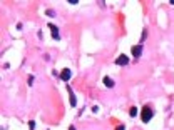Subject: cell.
I'll use <instances>...</instances> for the list:
<instances>
[{
	"instance_id": "1",
	"label": "cell",
	"mask_w": 174,
	"mask_h": 130,
	"mask_svg": "<svg viewBox=\"0 0 174 130\" xmlns=\"http://www.w3.org/2000/svg\"><path fill=\"white\" fill-rule=\"evenodd\" d=\"M141 118H142V122H149L151 118H152V110H151L149 107H144L142 108V112H141Z\"/></svg>"
},
{
	"instance_id": "4",
	"label": "cell",
	"mask_w": 174,
	"mask_h": 130,
	"mask_svg": "<svg viewBox=\"0 0 174 130\" xmlns=\"http://www.w3.org/2000/svg\"><path fill=\"white\" fill-rule=\"evenodd\" d=\"M70 70L69 68H64V70H62V73H60V79L64 80V82H67V80H70Z\"/></svg>"
},
{
	"instance_id": "5",
	"label": "cell",
	"mask_w": 174,
	"mask_h": 130,
	"mask_svg": "<svg viewBox=\"0 0 174 130\" xmlns=\"http://www.w3.org/2000/svg\"><path fill=\"white\" fill-rule=\"evenodd\" d=\"M141 53H142V45H134V47H132V55L137 59Z\"/></svg>"
},
{
	"instance_id": "8",
	"label": "cell",
	"mask_w": 174,
	"mask_h": 130,
	"mask_svg": "<svg viewBox=\"0 0 174 130\" xmlns=\"http://www.w3.org/2000/svg\"><path fill=\"white\" fill-rule=\"evenodd\" d=\"M129 114H131V117H136V115H137V108H136V107H131Z\"/></svg>"
},
{
	"instance_id": "7",
	"label": "cell",
	"mask_w": 174,
	"mask_h": 130,
	"mask_svg": "<svg viewBox=\"0 0 174 130\" xmlns=\"http://www.w3.org/2000/svg\"><path fill=\"white\" fill-rule=\"evenodd\" d=\"M102 82H104L105 87H114V80L110 79V77H104V80H102Z\"/></svg>"
},
{
	"instance_id": "6",
	"label": "cell",
	"mask_w": 174,
	"mask_h": 130,
	"mask_svg": "<svg viewBox=\"0 0 174 130\" xmlns=\"http://www.w3.org/2000/svg\"><path fill=\"white\" fill-rule=\"evenodd\" d=\"M67 90H69V95H70V105L75 107L77 105V100H75V95L72 94V90H70V87H67Z\"/></svg>"
},
{
	"instance_id": "10",
	"label": "cell",
	"mask_w": 174,
	"mask_h": 130,
	"mask_svg": "<svg viewBox=\"0 0 174 130\" xmlns=\"http://www.w3.org/2000/svg\"><path fill=\"white\" fill-rule=\"evenodd\" d=\"M116 130H125V127H124V125H119V127H117Z\"/></svg>"
},
{
	"instance_id": "2",
	"label": "cell",
	"mask_w": 174,
	"mask_h": 130,
	"mask_svg": "<svg viewBox=\"0 0 174 130\" xmlns=\"http://www.w3.org/2000/svg\"><path fill=\"white\" fill-rule=\"evenodd\" d=\"M116 63H117V65H127V63H129V59H127V55L121 53V55L116 59Z\"/></svg>"
},
{
	"instance_id": "11",
	"label": "cell",
	"mask_w": 174,
	"mask_h": 130,
	"mask_svg": "<svg viewBox=\"0 0 174 130\" xmlns=\"http://www.w3.org/2000/svg\"><path fill=\"white\" fill-rule=\"evenodd\" d=\"M69 130H75V127H74V125H72V127H70V128H69Z\"/></svg>"
},
{
	"instance_id": "3",
	"label": "cell",
	"mask_w": 174,
	"mask_h": 130,
	"mask_svg": "<svg viewBox=\"0 0 174 130\" xmlns=\"http://www.w3.org/2000/svg\"><path fill=\"white\" fill-rule=\"evenodd\" d=\"M49 28L52 30V37H54V39H55V40L60 39V35H59V28H57L55 25H54V24H49Z\"/></svg>"
},
{
	"instance_id": "9",
	"label": "cell",
	"mask_w": 174,
	"mask_h": 130,
	"mask_svg": "<svg viewBox=\"0 0 174 130\" xmlns=\"http://www.w3.org/2000/svg\"><path fill=\"white\" fill-rule=\"evenodd\" d=\"M28 127H30V130H34V128H35V122L30 120V122H28Z\"/></svg>"
}]
</instances>
